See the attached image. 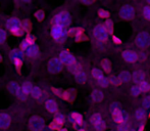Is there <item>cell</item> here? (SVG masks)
Returning <instances> with one entry per match:
<instances>
[{
  "label": "cell",
  "instance_id": "1",
  "mask_svg": "<svg viewBox=\"0 0 150 131\" xmlns=\"http://www.w3.org/2000/svg\"><path fill=\"white\" fill-rule=\"evenodd\" d=\"M52 23H53V26H59L67 29L71 24V16L69 12L62 10L54 16Z\"/></svg>",
  "mask_w": 150,
  "mask_h": 131
},
{
  "label": "cell",
  "instance_id": "2",
  "mask_svg": "<svg viewBox=\"0 0 150 131\" xmlns=\"http://www.w3.org/2000/svg\"><path fill=\"white\" fill-rule=\"evenodd\" d=\"M5 26L9 32H11L16 36H21L23 32H24V30H23V23L20 21V19L14 18V16L13 18H9L6 21Z\"/></svg>",
  "mask_w": 150,
  "mask_h": 131
},
{
  "label": "cell",
  "instance_id": "3",
  "mask_svg": "<svg viewBox=\"0 0 150 131\" xmlns=\"http://www.w3.org/2000/svg\"><path fill=\"white\" fill-rule=\"evenodd\" d=\"M135 44L140 49H147L150 46V34L146 31H141L135 37Z\"/></svg>",
  "mask_w": 150,
  "mask_h": 131
},
{
  "label": "cell",
  "instance_id": "4",
  "mask_svg": "<svg viewBox=\"0 0 150 131\" xmlns=\"http://www.w3.org/2000/svg\"><path fill=\"white\" fill-rule=\"evenodd\" d=\"M90 124L95 131H104L106 129V123L100 113H94L91 116Z\"/></svg>",
  "mask_w": 150,
  "mask_h": 131
},
{
  "label": "cell",
  "instance_id": "5",
  "mask_svg": "<svg viewBox=\"0 0 150 131\" xmlns=\"http://www.w3.org/2000/svg\"><path fill=\"white\" fill-rule=\"evenodd\" d=\"M93 36L97 41L101 42V43H105L106 41H108L109 35L105 30V27L103 24H98L94 27L93 29Z\"/></svg>",
  "mask_w": 150,
  "mask_h": 131
},
{
  "label": "cell",
  "instance_id": "6",
  "mask_svg": "<svg viewBox=\"0 0 150 131\" xmlns=\"http://www.w3.org/2000/svg\"><path fill=\"white\" fill-rule=\"evenodd\" d=\"M119 16L122 20L124 21H132L135 19L136 12H135V7L131 4H125L120 8Z\"/></svg>",
  "mask_w": 150,
  "mask_h": 131
},
{
  "label": "cell",
  "instance_id": "7",
  "mask_svg": "<svg viewBox=\"0 0 150 131\" xmlns=\"http://www.w3.org/2000/svg\"><path fill=\"white\" fill-rule=\"evenodd\" d=\"M110 112L111 115H112V119L115 123L119 125V124L125 122V112L122 110L120 105L117 103H111L110 105Z\"/></svg>",
  "mask_w": 150,
  "mask_h": 131
},
{
  "label": "cell",
  "instance_id": "8",
  "mask_svg": "<svg viewBox=\"0 0 150 131\" xmlns=\"http://www.w3.org/2000/svg\"><path fill=\"white\" fill-rule=\"evenodd\" d=\"M51 36L56 42L62 43V42L65 41L69 34H67V30L65 28H62V27L59 26H53L51 29Z\"/></svg>",
  "mask_w": 150,
  "mask_h": 131
},
{
  "label": "cell",
  "instance_id": "9",
  "mask_svg": "<svg viewBox=\"0 0 150 131\" xmlns=\"http://www.w3.org/2000/svg\"><path fill=\"white\" fill-rule=\"evenodd\" d=\"M58 58L61 61L63 65L67 66L69 68L73 67V66L77 65V61H76V58L71 51L69 50L63 49L62 51H60L59 56H58Z\"/></svg>",
  "mask_w": 150,
  "mask_h": 131
},
{
  "label": "cell",
  "instance_id": "10",
  "mask_svg": "<svg viewBox=\"0 0 150 131\" xmlns=\"http://www.w3.org/2000/svg\"><path fill=\"white\" fill-rule=\"evenodd\" d=\"M44 120L40 116H33L29 120V128L31 131H42L44 129Z\"/></svg>",
  "mask_w": 150,
  "mask_h": 131
},
{
  "label": "cell",
  "instance_id": "11",
  "mask_svg": "<svg viewBox=\"0 0 150 131\" xmlns=\"http://www.w3.org/2000/svg\"><path fill=\"white\" fill-rule=\"evenodd\" d=\"M63 65L61 63V61L58 58H53L48 62L47 65V70L50 74H57L59 72L62 71L63 69Z\"/></svg>",
  "mask_w": 150,
  "mask_h": 131
},
{
  "label": "cell",
  "instance_id": "12",
  "mask_svg": "<svg viewBox=\"0 0 150 131\" xmlns=\"http://www.w3.org/2000/svg\"><path fill=\"white\" fill-rule=\"evenodd\" d=\"M122 58L128 64H135V63L138 62L140 58H139V53H137L136 51L131 49H126L122 52Z\"/></svg>",
  "mask_w": 150,
  "mask_h": 131
},
{
  "label": "cell",
  "instance_id": "13",
  "mask_svg": "<svg viewBox=\"0 0 150 131\" xmlns=\"http://www.w3.org/2000/svg\"><path fill=\"white\" fill-rule=\"evenodd\" d=\"M8 89L12 94H14L16 96H18V98H20L21 100H26L27 95L23 92L22 86L18 85L16 82H10L8 84Z\"/></svg>",
  "mask_w": 150,
  "mask_h": 131
},
{
  "label": "cell",
  "instance_id": "14",
  "mask_svg": "<svg viewBox=\"0 0 150 131\" xmlns=\"http://www.w3.org/2000/svg\"><path fill=\"white\" fill-rule=\"evenodd\" d=\"M74 77H75L76 81L80 84H85L87 82V73L82 69L81 67H79L78 69H76L73 72Z\"/></svg>",
  "mask_w": 150,
  "mask_h": 131
},
{
  "label": "cell",
  "instance_id": "15",
  "mask_svg": "<svg viewBox=\"0 0 150 131\" xmlns=\"http://www.w3.org/2000/svg\"><path fill=\"white\" fill-rule=\"evenodd\" d=\"M25 52L23 51L21 48H16V49H12L9 52V58L12 61V63H18V62H23L24 61Z\"/></svg>",
  "mask_w": 150,
  "mask_h": 131
},
{
  "label": "cell",
  "instance_id": "16",
  "mask_svg": "<svg viewBox=\"0 0 150 131\" xmlns=\"http://www.w3.org/2000/svg\"><path fill=\"white\" fill-rule=\"evenodd\" d=\"M69 122H71V124H73L74 126H82L83 125V116H82V114L78 113V112H71V114H69Z\"/></svg>",
  "mask_w": 150,
  "mask_h": 131
},
{
  "label": "cell",
  "instance_id": "17",
  "mask_svg": "<svg viewBox=\"0 0 150 131\" xmlns=\"http://www.w3.org/2000/svg\"><path fill=\"white\" fill-rule=\"evenodd\" d=\"M134 116H135V119H136L137 121L140 122L141 124H144V122L147 120V118H148L149 115L144 108H139V109H137L136 111H135Z\"/></svg>",
  "mask_w": 150,
  "mask_h": 131
},
{
  "label": "cell",
  "instance_id": "18",
  "mask_svg": "<svg viewBox=\"0 0 150 131\" xmlns=\"http://www.w3.org/2000/svg\"><path fill=\"white\" fill-rule=\"evenodd\" d=\"M146 80V75L143 71L141 70H135L132 73V81L136 83V85H139L141 82Z\"/></svg>",
  "mask_w": 150,
  "mask_h": 131
},
{
  "label": "cell",
  "instance_id": "19",
  "mask_svg": "<svg viewBox=\"0 0 150 131\" xmlns=\"http://www.w3.org/2000/svg\"><path fill=\"white\" fill-rule=\"evenodd\" d=\"M11 119L7 113H0V129H7L10 126Z\"/></svg>",
  "mask_w": 150,
  "mask_h": 131
},
{
  "label": "cell",
  "instance_id": "20",
  "mask_svg": "<svg viewBox=\"0 0 150 131\" xmlns=\"http://www.w3.org/2000/svg\"><path fill=\"white\" fill-rule=\"evenodd\" d=\"M91 99L94 103H101V101L104 99V93H103L102 90L98 89V88H95L91 91Z\"/></svg>",
  "mask_w": 150,
  "mask_h": 131
},
{
  "label": "cell",
  "instance_id": "21",
  "mask_svg": "<svg viewBox=\"0 0 150 131\" xmlns=\"http://www.w3.org/2000/svg\"><path fill=\"white\" fill-rule=\"evenodd\" d=\"M45 109L51 114H57L58 105L54 99H47L45 101Z\"/></svg>",
  "mask_w": 150,
  "mask_h": 131
},
{
  "label": "cell",
  "instance_id": "22",
  "mask_svg": "<svg viewBox=\"0 0 150 131\" xmlns=\"http://www.w3.org/2000/svg\"><path fill=\"white\" fill-rule=\"evenodd\" d=\"M119 79L122 84L130 83L132 81V73L129 71H122L119 74Z\"/></svg>",
  "mask_w": 150,
  "mask_h": 131
},
{
  "label": "cell",
  "instance_id": "23",
  "mask_svg": "<svg viewBox=\"0 0 150 131\" xmlns=\"http://www.w3.org/2000/svg\"><path fill=\"white\" fill-rule=\"evenodd\" d=\"M25 54L30 58H38V56L40 54L39 48L36 45H32L25 51Z\"/></svg>",
  "mask_w": 150,
  "mask_h": 131
},
{
  "label": "cell",
  "instance_id": "24",
  "mask_svg": "<svg viewBox=\"0 0 150 131\" xmlns=\"http://www.w3.org/2000/svg\"><path fill=\"white\" fill-rule=\"evenodd\" d=\"M62 98L64 100L69 101V103H73L76 98V91L75 89H67V90H64L63 91V95H62Z\"/></svg>",
  "mask_w": 150,
  "mask_h": 131
},
{
  "label": "cell",
  "instance_id": "25",
  "mask_svg": "<svg viewBox=\"0 0 150 131\" xmlns=\"http://www.w3.org/2000/svg\"><path fill=\"white\" fill-rule=\"evenodd\" d=\"M91 75H92V77L94 78L97 82L101 81V80L105 78L104 74H103V71H101L98 68H93V69L91 70Z\"/></svg>",
  "mask_w": 150,
  "mask_h": 131
},
{
  "label": "cell",
  "instance_id": "26",
  "mask_svg": "<svg viewBox=\"0 0 150 131\" xmlns=\"http://www.w3.org/2000/svg\"><path fill=\"white\" fill-rule=\"evenodd\" d=\"M101 68H102L103 72L105 74H110L111 70H112V66H111V62L108 58H104L101 61Z\"/></svg>",
  "mask_w": 150,
  "mask_h": 131
},
{
  "label": "cell",
  "instance_id": "27",
  "mask_svg": "<svg viewBox=\"0 0 150 131\" xmlns=\"http://www.w3.org/2000/svg\"><path fill=\"white\" fill-rule=\"evenodd\" d=\"M104 27H105V30H106V32L108 33L109 36H112L115 35L113 32H115V25H113V22L111 20H107L104 22Z\"/></svg>",
  "mask_w": 150,
  "mask_h": 131
},
{
  "label": "cell",
  "instance_id": "28",
  "mask_svg": "<svg viewBox=\"0 0 150 131\" xmlns=\"http://www.w3.org/2000/svg\"><path fill=\"white\" fill-rule=\"evenodd\" d=\"M33 87L34 86H32V84L30 83V82L26 81L23 83L22 85V90L23 92H24L25 94H26L27 96L29 95V94H32V90H33Z\"/></svg>",
  "mask_w": 150,
  "mask_h": 131
},
{
  "label": "cell",
  "instance_id": "29",
  "mask_svg": "<svg viewBox=\"0 0 150 131\" xmlns=\"http://www.w3.org/2000/svg\"><path fill=\"white\" fill-rule=\"evenodd\" d=\"M129 92H130V95L133 96V98H138L142 92H141V89L138 85H134L131 86L130 89H129Z\"/></svg>",
  "mask_w": 150,
  "mask_h": 131
},
{
  "label": "cell",
  "instance_id": "30",
  "mask_svg": "<svg viewBox=\"0 0 150 131\" xmlns=\"http://www.w3.org/2000/svg\"><path fill=\"white\" fill-rule=\"evenodd\" d=\"M32 95H33L34 98L37 99V100H40L42 98V96H43L41 88H39L38 86H34L33 90H32Z\"/></svg>",
  "mask_w": 150,
  "mask_h": 131
},
{
  "label": "cell",
  "instance_id": "31",
  "mask_svg": "<svg viewBox=\"0 0 150 131\" xmlns=\"http://www.w3.org/2000/svg\"><path fill=\"white\" fill-rule=\"evenodd\" d=\"M97 14H98L99 18L104 19L105 21L109 20V18H110V12H109L108 10L105 9V8H99L98 11H97Z\"/></svg>",
  "mask_w": 150,
  "mask_h": 131
},
{
  "label": "cell",
  "instance_id": "32",
  "mask_svg": "<svg viewBox=\"0 0 150 131\" xmlns=\"http://www.w3.org/2000/svg\"><path fill=\"white\" fill-rule=\"evenodd\" d=\"M138 86L140 87L141 92H142V93H148V92H150V83L147 81V80L141 82Z\"/></svg>",
  "mask_w": 150,
  "mask_h": 131
},
{
  "label": "cell",
  "instance_id": "33",
  "mask_svg": "<svg viewBox=\"0 0 150 131\" xmlns=\"http://www.w3.org/2000/svg\"><path fill=\"white\" fill-rule=\"evenodd\" d=\"M142 16L145 19L146 21H148V22H150V6L149 5H144L142 7Z\"/></svg>",
  "mask_w": 150,
  "mask_h": 131
},
{
  "label": "cell",
  "instance_id": "34",
  "mask_svg": "<svg viewBox=\"0 0 150 131\" xmlns=\"http://www.w3.org/2000/svg\"><path fill=\"white\" fill-rule=\"evenodd\" d=\"M54 122H55V123L57 124V125L61 126L65 122V117L62 115V114L57 113L55 115V117H54Z\"/></svg>",
  "mask_w": 150,
  "mask_h": 131
},
{
  "label": "cell",
  "instance_id": "35",
  "mask_svg": "<svg viewBox=\"0 0 150 131\" xmlns=\"http://www.w3.org/2000/svg\"><path fill=\"white\" fill-rule=\"evenodd\" d=\"M108 79H109V84L112 85V86H115V87H117V86H120V84H122L120 81V79H119V76L112 75V76H110Z\"/></svg>",
  "mask_w": 150,
  "mask_h": 131
},
{
  "label": "cell",
  "instance_id": "36",
  "mask_svg": "<svg viewBox=\"0 0 150 131\" xmlns=\"http://www.w3.org/2000/svg\"><path fill=\"white\" fill-rule=\"evenodd\" d=\"M131 126L129 122H122L117 125V131H130Z\"/></svg>",
  "mask_w": 150,
  "mask_h": 131
},
{
  "label": "cell",
  "instance_id": "37",
  "mask_svg": "<svg viewBox=\"0 0 150 131\" xmlns=\"http://www.w3.org/2000/svg\"><path fill=\"white\" fill-rule=\"evenodd\" d=\"M7 39V33L5 30L0 28V44H3Z\"/></svg>",
  "mask_w": 150,
  "mask_h": 131
},
{
  "label": "cell",
  "instance_id": "38",
  "mask_svg": "<svg viewBox=\"0 0 150 131\" xmlns=\"http://www.w3.org/2000/svg\"><path fill=\"white\" fill-rule=\"evenodd\" d=\"M97 84H98V85L100 86V88H106L107 86L109 85V79H108V78L105 77L104 79H102L101 81L97 82Z\"/></svg>",
  "mask_w": 150,
  "mask_h": 131
},
{
  "label": "cell",
  "instance_id": "39",
  "mask_svg": "<svg viewBox=\"0 0 150 131\" xmlns=\"http://www.w3.org/2000/svg\"><path fill=\"white\" fill-rule=\"evenodd\" d=\"M142 108H144L145 110H147V109L150 110V95H147L146 98H144V99H143Z\"/></svg>",
  "mask_w": 150,
  "mask_h": 131
},
{
  "label": "cell",
  "instance_id": "40",
  "mask_svg": "<svg viewBox=\"0 0 150 131\" xmlns=\"http://www.w3.org/2000/svg\"><path fill=\"white\" fill-rule=\"evenodd\" d=\"M23 30H24V32H27L29 33L31 30V23L29 22L28 20H26L25 22H23Z\"/></svg>",
  "mask_w": 150,
  "mask_h": 131
},
{
  "label": "cell",
  "instance_id": "41",
  "mask_svg": "<svg viewBox=\"0 0 150 131\" xmlns=\"http://www.w3.org/2000/svg\"><path fill=\"white\" fill-rule=\"evenodd\" d=\"M111 41H112V43L115 44V45H122V40L120 39V37H117V35L111 36Z\"/></svg>",
  "mask_w": 150,
  "mask_h": 131
},
{
  "label": "cell",
  "instance_id": "42",
  "mask_svg": "<svg viewBox=\"0 0 150 131\" xmlns=\"http://www.w3.org/2000/svg\"><path fill=\"white\" fill-rule=\"evenodd\" d=\"M35 16L38 21H42L44 19V12L42 10H38V11L35 12Z\"/></svg>",
  "mask_w": 150,
  "mask_h": 131
},
{
  "label": "cell",
  "instance_id": "43",
  "mask_svg": "<svg viewBox=\"0 0 150 131\" xmlns=\"http://www.w3.org/2000/svg\"><path fill=\"white\" fill-rule=\"evenodd\" d=\"M67 34L71 37H76V34H77V28H69L67 30Z\"/></svg>",
  "mask_w": 150,
  "mask_h": 131
},
{
  "label": "cell",
  "instance_id": "44",
  "mask_svg": "<svg viewBox=\"0 0 150 131\" xmlns=\"http://www.w3.org/2000/svg\"><path fill=\"white\" fill-rule=\"evenodd\" d=\"M50 128H52V129H54V130H58V131L60 130V126L57 125L55 122H53V123L50 124Z\"/></svg>",
  "mask_w": 150,
  "mask_h": 131
},
{
  "label": "cell",
  "instance_id": "45",
  "mask_svg": "<svg viewBox=\"0 0 150 131\" xmlns=\"http://www.w3.org/2000/svg\"><path fill=\"white\" fill-rule=\"evenodd\" d=\"M81 3L84 4V5H92L94 1H81Z\"/></svg>",
  "mask_w": 150,
  "mask_h": 131
},
{
  "label": "cell",
  "instance_id": "46",
  "mask_svg": "<svg viewBox=\"0 0 150 131\" xmlns=\"http://www.w3.org/2000/svg\"><path fill=\"white\" fill-rule=\"evenodd\" d=\"M144 128H145L144 124H140V126H139V128H138V130H137V131H144Z\"/></svg>",
  "mask_w": 150,
  "mask_h": 131
},
{
  "label": "cell",
  "instance_id": "47",
  "mask_svg": "<svg viewBox=\"0 0 150 131\" xmlns=\"http://www.w3.org/2000/svg\"><path fill=\"white\" fill-rule=\"evenodd\" d=\"M59 131H67V129H65V128H60Z\"/></svg>",
  "mask_w": 150,
  "mask_h": 131
},
{
  "label": "cell",
  "instance_id": "48",
  "mask_svg": "<svg viewBox=\"0 0 150 131\" xmlns=\"http://www.w3.org/2000/svg\"><path fill=\"white\" fill-rule=\"evenodd\" d=\"M146 4H147V5H149V6H150V0H148V1L146 2Z\"/></svg>",
  "mask_w": 150,
  "mask_h": 131
},
{
  "label": "cell",
  "instance_id": "49",
  "mask_svg": "<svg viewBox=\"0 0 150 131\" xmlns=\"http://www.w3.org/2000/svg\"><path fill=\"white\" fill-rule=\"evenodd\" d=\"M78 131H88V130H86V129H79Z\"/></svg>",
  "mask_w": 150,
  "mask_h": 131
},
{
  "label": "cell",
  "instance_id": "50",
  "mask_svg": "<svg viewBox=\"0 0 150 131\" xmlns=\"http://www.w3.org/2000/svg\"><path fill=\"white\" fill-rule=\"evenodd\" d=\"M130 131H135V130H134V129H133V128H131V130H130Z\"/></svg>",
  "mask_w": 150,
  "mask_h": 131
},
{
  "label": "cell",
  "instance_id": "51",
  "mask_svg": "<svg viewBox=\"0 0 150 131\" xmlns=\"http://www.w3.org/2000/svg\"><path fill=\"white\" fill-rule=\"evenodd\" d=\"M0 62H1V56H0Z\"/></svg>",
  "mask_w": 150,
  "mask_h": 131
},
{
  "label": "cell",
  "instance_id": "52",
  "mask_svg": "<svg viewBox=\"0 0 150 131\" xmlns=\"http://www.w3.org/2000/svg\"><path fill=\"white\" fill-rule=\"evenodd\" d=\"M149 117H150V110H149Z\"/></svg>",
  "mask_w": 150,
  "mask_h": 131
},
{
  "label": "cell",
  "instance_id": "53",
  "mask_svg": "<svg viewBox=\"0 0 150 131\" xmlns=\"http://www.w3.org/2000/svg\"><path fill=\"white\" fill-rule=\"evenodd\" d=\"M108 131H115V130H108Z\"/></svg>",
  "mask_w": 150,
  "mask_h": 131
}]
</instances>
